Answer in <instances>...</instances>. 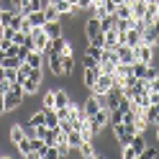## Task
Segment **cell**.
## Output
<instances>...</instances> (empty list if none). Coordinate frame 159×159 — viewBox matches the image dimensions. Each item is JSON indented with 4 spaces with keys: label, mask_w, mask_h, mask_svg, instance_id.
Returning a JSON list of instances; mask_svg holds the SVG:
<instances>
[{
    "label": "cell",
    "mask_w": 159,
    "mask_h": 159,
    "mask_svg": "<svg viewBox=\"0 0 159 159\" xmlns=\"http://www.w3.org/2000/svg\"><path fill=\"white\" fill-rule=\"evenodd\" d=\"M111 131H113V139L121 146H128V144H131V139H134V134H136V128H134V123H123L121 121V123H113Z\"/></svg>",
    "instance_id": "cell-1"
},
{
    "label": "cell",
    "mask_w": 159,
    "mask_h": 159,
    "mask_svg": "<svg viewBox=\"0 0 159 159\" xmlns=\"http://www.w3.org/2000/svg\"><path fill=\"white\" fill-rule=\"evenodd\" d=\"M90 126H93L95 136L103 134L105 126H111V113H108V108H100V111H95V113L90 116Z\"/></svg>",
    "instance_id": "cell-2"
},
{
    "label": "cell",
    "mask_w": 159,
    "mask_h": 159,
    "mask_svg": "<svg viewBox=\"0 0 159 159\" xmlns=\"http://www.w3.org/2000/svg\"><path fill=\"white\" fill-rule=\"evenodd\" d=\"M26 103V95L23 93H16V90H8L5 95H3V105H5V111L8 113H13V111H18Z\"/></svg>",
    "instance_id": "cell-3"
},
{
    "label": "cell",
    "mask_w": 159,
    "mask_h": 159,
    "mask_svg": "<svg viewBox=\"0 0 159 159\" xmlns=\"http://www.w3.org/2000/svg\"><path fill=\"white\" fill-rule=\"evenodd\" d=\"M134 52H136V62H144V64H152L154 62V54H157V49L152 44H136L134 46Z\"/></svg>",
    "instance_id": "cell-4"
},
{
    "label": "cell",
    "mask_w": 159,
    "mask_h": 159,
    "mask_svg": "<svg viewBox=\"0 0 159 159\" xmlns=\"http://www.w3.org/2000/svg\"><path fill=\"white\" fill-rule=\"evenodd\" d=\"M111 87H113V75L100 72V75H98V80H95V85H93V93H95V95H105Z\"/></svg>",
    "instance_id": "cell-5"
},
{
    "label": "cell",
    "mask_w": 159,
    "mask_h": 159,
    "mask_svg": "<svg viewBox=\"0 0 159 159\" xmlns=\"http://www.w3.org/2000/svg\"><path fill=\"white\" fill-rule=\"evenodd\" d=\"M116 54H118V62H123V64H134L136 62V52H134V46H128V44H116Z\"/></svg>",
    "instance_id": "cell-6"
},
{
    "label": "cell",
    "mask_w": 159,
    "mask_h": 159,
    "mask_svg": "<svg viewBox=\"0 0 159 159\" xmlns=\"http://www.w3.org/2000/svg\"><path fill=\"white\" fill-rule=\"evenodd\" d=\"M31 39H34V49H39V52H46V46H49V39L46 34H44V28L41 26H36V28H31Z\"/></svg>",
    "instance_id": "cell-7"
},
{
    "label": "cell",
    "mask_w": 159,
    "mask_h": 159,
    "mask_svg": "<svg viewBox=\"0 0 159 159\" xmlns=\"http://www.w3.org/2000/svg\"><path fill=\"white\" fill-rule=\"evenodd\" d=\"M98 75H100V62H98L95 67H87V69H82V87L93 90V85H95Z\"/></svg>",
    "instance_id": "cell-8"
},
{
    "label": "cell",
    "mask_w": 159,
    "mask_h": 159,
    "mask_svg": "<svg viewBox=\"0 0 159 159\" xmlns=\"http://www.w3.org/2000/svg\"><path fill=\"white\" fill-rule=\"evenodd\" d=\"M44 34L49 36V39H57V36H62L64 34V23L62 21H44Z\"/></svg>",
    "instance_id": "cell-9"
},
{
    "label": "cell",
    "mask_w": 159,
    "mask_h": 159,
    "mask_svg": "<svg viewBox=\"0 0 159 159\" xmlns=\"http://www.w3.org/2000/svg\"><path fill=\"white\" fill-rule=\"evenodd\" d=\"M49 72L52 77H64V67H62V54H49Z\"/></svg>",
    "instance_id": "cell-10"
},
{
    "label": "cell",
    "mask_w": 159,
    "mask_h": 159,
    "mask_svg": "<svg viewBox=\"0 0 159 159\" xmlns=\"http://www.w3.org/2000/svg\"><path fill=\"white\" fill-rule=\"evenodd\" d=\"M69 103H72V98L64 87H54V108H67Z\"/></svg>",
    "instance_id": "cell-11"
},
{
    "label": "cell",
    "mask_w": 159,
    "mask_h": 159,
    "mask_svg": "<svg viewBox=\"0 0 159 159\" xmlns=\"http://www.w3.org/2000/svg\"><path fill=\"white\" fill-rule=\"evenodd\" d=\"M21 85H23L26 98H36V95H39V90H41V82H36V80H31V77L21 80Z\"/></svg>",
    "instance_id": "cell-12"
},
{
    "label": "cell",
    "mask_w": 159,
    "mask_h": 159,
    "mask_svg": "<svg viewBox=\"0 0 159 159\" xmlns=\"http://www.w3.org/2000/svg\"><path fill=\"white\" fill-rule=\"evenodd\" d=\"M75 152L82 157V159H95V157H98V149L93 146V141H82V144L75 149Z\"/></svg>",
    "instance_id": "cell-13"
},
{
    "label": "cell",
    "mask_w": 159,
    "mask_h": 159,
    "mask_svg": "<svg viewBox=\"0 0 159 159\" xmlns=\"http://www.w3.org/2000/svg\"><path fill=\"white\" fill-rule=\"evenodd\" d=\"M8 136H11V141H13V144H18V141L26 136V134H23V123H21V121L11 123V128H8Z\"/></svg>",
    "instance_id": "cell-14"
},
{
    "label": "cell",
    "mask_w": 159,
    "mask_h": 159,
    "mask_svg": "<svg viewBox=\"0 0 159 159\" xmlns=\"http://www.w3.org/2000/svg\"><path fill=\"white\" fill-rule=\"evenodd\" d=\"M118 44V31L111 28V31H103V49H116Z\"/></svg>",
    "instance_id": "cell-15"
},
{
    "label": "cell",
    "mask_w": 159,
    "mask_h": 159,
    "mask_svg": "<svg viewBox=\"0 0 159 159\" xmlns=\"http://www.w3.org/2000/svg\"><path fill=\"white\" fill-rule=\"evenodd\" d=\"M116 16H118V18H126V21H131V18H134L131 3H126V0H123V3H118V5H116Z\"/></svg>",
    "instance_id": "cell-16"
},
{
    "label": "cell",
    "mask_w": 159,
    "mask_h": 159,
    "mask_svg": "<svg viewBox=\"0 0 159 159\" xmlns=\"http://www.w3.org/2000/svg\"><path fill=\"white\" fill-rule=\"evenodd\" d=\"M116 21H118L116 13H105L100 18V31H111V28H116Z\"/></svg>",
    "instance_id": "cell-17"
},
{
    "label": "cell",
    "mask_w": 159,
    "mask_h": 159,
    "mask_svg": "<svg viewBox=\"0 0 159 159\" xmlns=\"http://www.w3.org/2000/svg\"><path fill=\"white\" fill-rule=\"evenodd\" d=\"M26 21L31 23V28L44 26V21H46V18H44V11H34V13H28V16H26Z\"/></svg>",
    "instance_id": "cell-18"
},
{
    "label": "cell",
    "mask_w": 159,
    "mask_h": 159,
    "mask_svg": "<svg viewBox=\"0 0 159 159\" xmlns=\"http://www.w3.org/2000/svg\"><path fill=\"white\" fill-rule=\"evenodd\" d=\"M113 75H116V77H121V80H123V77H128V75H134V64H123V62H118Z\"/></svg>",
    "instance_id": "cell-19"
},
{
    "label": "cell",
    "mask_w": 159,
    "mask_h": 159,
    "mask_svg": "<svg viewBox=\"0 0 159 159\" xmlns=\"http://www.w3.org/2000/svg\"><path fill=\"white\" fill-rule=\"evenodd\" d=\"M82 141H85V139H82V134H80V131H75V128H72V131L67 134V144L72 146V149H77V146L82 144Z\"/></svg>",
    "instance_id": "cell-20"
},
{
    "label": "cell",
    "mask_w": 159,
    "mask_h": 159,
    "mask_svg": "<svg viewBox=\"0 0 159 159\" xmlns=\"http://www.w3.org/2000/svg\"><path fill=\"white\" fill-rule=\"evenodd\" d=\"M154 21H157V5H146V11H144V23L152 26Z\"/></svg>",
    "instance_id": "cell-21"
},
{
    "label": "cell",
    "mask_w": 159,
    "mask_h": 159,
    "mask_svg": "<svg viewBox=\"0 0 159 159\" xmlns=\"http://www.w3.org/2000/svg\"><path fill=\"white\" fill-rule=\"evenodd\" d=\"M41 11H44V18H46V21H59V11H57L54 5H44Z\"/></svg>",
    "instance_id": "cell-22"
},
{
    "label": "cell",
    "mask_w": 159,
    "mask_h": 159,
    "mask_svg": "<svg viewBox=\"0 0 159 159\" xmlns=\"http://www.w3.org/2000/svg\"><path fill=\"white\" fill-rule=\"evenodd\" d=\"M41 108H54V87H49L41 98Z\"/></svg>",
    "instance_id": "cell-23"
},
{
    "label": "cell",
    "mask_w": 159,
    "mask_h": 159,
    "mask_svg": "<svg viewBox=\"0 0 159 159\" xmlns=\"http://www.w3.org/2000/svg\"><path fill=\"white\" fill-rule=\"evenodd\" d=\"M154 157H159V149L157 146H144V152L139 154V159H154Z\"/></svg>",
    "instance_id": "cell-24"
},
{
    "label": "cell",
    "mask_w": 159,
    "mask_h": 159,
    "mask_svg": "<svg viewBox=\"0 0 159 159\" xmlns=\"http://www.w3.org/2000/svg\"><path fill=\"white\" fill-rule=\"evenodd\" d=\"M98 64V59L90 57V54H82V59H80V69H87V67H95Z\"/></svg>",
    "instance_id": "cell-25"
},
{
    "label": "cell",
    "mask_w": 159,
    "mask_h": 159,
    "mask_svg": "<svg viewBox=\"0 0 159 159\" xmlns=\"http://www.w3.org/2000/svg\"><path fill=\"white\" fill-rule=\"evenodd\" d=\"M3 67L5 69H18V67H21V59H18V57H5L3 59Z\"/></svg>",
    "instance_id": "cell-26"
},
{
    "label": "cell",
    "mask_w": 159,
    "mask_h": 159,
    "mask_svg": "<svg viewBox=\"0 0 159 159\" xmlns=\"http://www.w3.org/2000/svg\"><path fill=\"white\" fill-rule=\"evenodd\" d=\"M85 54H90V57H95V59H100V54H103V46L87 44V46H85Z\"/></svg>",
    "instance_id": "cell-27"
},
{
    "label": "cell",
    "mask_w": 159,
    "mask_h": 159,
    "mask_svg": "<svg viewBox=\"0 0 159 159\" xmlns=\"http://www.w3.org/2000/svg\"><path fill=\"white\" fill-rule=\"evenodd\" d=\"M108 113H111V126L123 121V111H121V108H113V111H108Z\"/></svg>",
    "instance_id": "cell-28"
},
{
    "label": "cell",
    "mask_w": 159,
    "mask_h": 159,
    "mask_svg": "<svg viewBox=\"0 0 159 159\" xmlns=\"http://www.w3.org/2000/svg\"><path fill=\"white\" fill-rule=\"evenodd\" d=\"M93 5H95V0H77L75 3L77 11H93Z\"/></svg>",
    "instance_id": "cell-29"
},
{
    "label": "cell",
    "mask_w": 159,
    "mask_h": 159,
    "mask_svg": "<svg viewBox=\"0 0 159 159\" xmlns=\"http://www.w3.org/2000/svg\"><path fill=\"white\" fill-rule=\"evenodd\" d=\"M144 82H146V90L149 93H159V75L154 80H144Z\"/></svg>",
    "instance_id": "cell-30"
},
{
    "label": "cell",
    "mask_w": 159,
    "mask_h": 159,
    "mask_svg": "<svg viewBox=\"0 0 159 159\" xmlns=\"http://www.w3.org/2000/svg\"><path fill=\"white\" fill-rule=\"evenodd\" d=\"M21 26H23V16H21V13H13V18H11V28L21 31Z\"/></svg>",
    "instance_id": "cell-31"
},
{
    "label": "cell",
    "mask_w": 159,
    "mask_h": 159,
    "mask_svg": "<svg viewBox=\"0 0 159 159\" xmlns=\"http://www.w3.org/2000/svg\"><path fill=\"white\" fill-rule=\"evenodd\" d=\"M121 157H123V159H139V154L134 152L131 146H121Z\"/></svg>",
    "instance_id": "cell-32"
},
{
    "label": "cell",
    "mask_w": 159,
    "mask_h": 159,
    "mask_svg": "<svg viewBox=\"0 0 159 159\" xmlns=\"http://www.w3.org/2000/svg\"><path fill=\"white\" fill-rule=\"evenodd\" d=\"M149 31H152V34H154V39L159 41V18H157V21H154L152 26H149Z\"/></svg>",
    "instance_id": "cell-33"
},
{
    "label": "cell",
    "mask_w": 159,
    "mask_h": 159,
    "mask_svg": "<svg viewBox=\"0 0 159 159\" xmlns=\"http://www.w3.org/2000/svg\"><path fill=\"white\" fill-rule=\"evenodd\" d=\"M149 105H159V93H149Z\"/></svg>",
    "instance_id": "cell-34"
},
{
    "label": "cell",
    "mask_w": 159,
    "mask_h": 159,
    "mask_svg": "<svg viewBox=\"0 0 159 159\" xmlns=\"http://www.w3.org/2000/svg\"><path fill=\"white\" fill-rule=\"evenodd\" d=\"M0 116H8V111H5V105H3V98H0Z\"/></svg>",
    "instance_id": "cell-35"
},
{
    "label": "cell",
    "mask_w": 159,
    "mask_h": 159,
    "mask_svg": "<svg viewBox=\"0 0 159 159\" xmlns=\"http://www.w3.org/2000/svg\"><path fill=\"white\" fill-rule=\"evenodd\" d=\"M139 3H146V5H157L159 0H139Z\"/></svg>",
    "instance_id": "cell-36"
},
{
    "label": "cell",
    "mask_w": 159,
    "mask_h": 159,
    "mask_svg": "<svg viewBox=\"0 0 159 159\" xmlns=\"http://www.w3.org/2000/svg\"><path fill=\"white\" fill-rule=\"evenodd\" d=\"M3 59H5V52H3V49H0V67H3Z\"/></svg>",
    "instance_id": "cell-37"
},
{
    "label": "cell",
    "mask_w": 159,
    "mask_h": 159,
    "mask_svg": "<svg viewBox=\"0 0 159 159\" xmlns=\"http://www.w3.org/2000/svg\"><path fill=\"white\" fill-rule=\"evenodd\" d=\"M154 131H157V141H159V123H157V128H154Z\"/></svg>",
    "instance_id": "cell-38"
},
{
    "label": "cell",
    "mask_w": 159,
    "mask_h": 159,
    "mask_svg": "<svg viewBox=\"0 0 159 159\" xmlns=\"http://www.w3.org/2000/svg\"><path fill=\"white\" fill-rule=\"evenodd\" d=\"M157 18H159V3H157Z\"/></svg>",
    "instance_id": "cell-39"
},
{
    "label": "cell",
    "mask_w": 159,
    "mask_h": 159,
    "mask_svg": "<svg viewBox=\"0 0 159 159\" xmlns=\"http://www.w3.org/2000/svg\"><path fill=\"white\" fill-rule=\"evenodd\" d=\"M0 13H3V5H0Z\"/></svg>",
    "instance_id": "cell-40"
},
{
    "label": "cell",
    "mask_w": 159,
    "mask_h": 159,
    "mask_svg": "<svg viewBox=\"0 0 159 159\" xmlns=\"http://www.w3.org/2000/svg\"><path fill=\"white\" fill-rule=\"evenodd\" d=\"M126 3H131V0H126Z\"/></svg>",
    "instance_id": "cell-41"
},
{
    "label": "cell",
    "mask_w": 159,
    "mask_h": 159,
    "mask_svg": "<svg viewBox=\"0 0 159 159\" xmlns=\"http://www.w3.org/2000/svg\"><path fill=\"white\" fill-rule=\"evenodd\" d=\"M0 3H3V0H0Z\"/></svg>",
    "instance_id": "cell-42"
}]
</instances>
